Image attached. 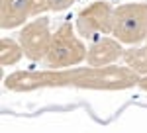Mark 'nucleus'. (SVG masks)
<instances>
[{
	"label": "nucleus",
	"mask_w": 147,
	"mask_h": 133,
	"mask_svg": "<svg viewBox=\"0 0 147 133\" xmlns=\"http://www.w3.org/2000/svg\"><path fill=\"white\" fill-rule=\"evenodd\" d=\"M139 75L129 66L108 65V66H75L73 69V86L82 90H129L139 84Z\"/></svg>",
	"instance_id": "obj_1"
},
{
	"label": "nucleus",
	"mask_w": 147,
	"mask_h": 133,
	"mask_svg": "<svg viewBox=\"0 0 147 133\" xmlns=\"http://www.w3.org/2000/svg\"><path fill=\"white\" fill-rule=\"evenodd\" d=\"M86 51L88 47L82 43L80 35L75 33V26L65 20L53 32V41L43 65L47 69H75L86 61Z\"/></svg>",
	"instance_id": "obj_2"
},
{
	"label": "nucleus",
	"mask_w": 147,
	"mask_h": 133,
	"mask_svg": "<svg viewBox=\"0 0 147 133\" xmlns=\"http://www.w3.org/2000/svg\"><path fill=\"white\" fill-rule=\"evenodd\" d=\"M112 35L125 45H139L147 39V2H131L114 8Z\"/></svg>",
	"instance_id": "obj_3"
},
{
	"label": "nucleus",
	"mask_w": 147,
	"mask_h": 133,
	"mask_svg": "<svg viewBox=\"0 0 147 133\" xmlns=\"http://www.w3.org/2000/svg\"><path fill=\"white\" fill-rule=\"evenodd\" d=\"M73 86V69H41L16 71L4 78V88L12 92H35L43 88Z\"/></svg>",
	"instance_id": "obj_4"
},
{
	"label": "nucleus",
	"mask_w": 147,
	"mask_h": 133,
	"mask_svg": "<svg viewBox=\"0 0 147 133\" xmlns=\"http://www.w3.org/2000/svg\"><path fill=\"white\" fill-rule=\"evenodd\" d=\"M112 26L114 8L104 0H96L88 6H84L77 14V20H75V30L84 39H96L108 33L112 35Z\"/></svg>",
	"instance_id": "obj_5"
},
{
	"label": "nucleus",
	"mask_w": 147,
	"mask_h": 133,
	"mask_svg": "<svg viewBox=\"0 0 147 133\" xmlns=\"http://www.w3.org/2000/svg\"><path fill=\"white\" fill-rule=\"evenodd\" d=\"M18 41L24 49V55L30 61H45L49 47L53 41V32H51V24L49 18L45 16H37L32 22L24 26L18 33Z\"/></svg>",
	"instance_id": "obj_6"
},
{
	"label": "nucleus",
	"mask_w": 147,
	"mask_h": 133,
	"mask_svg": "<svg viewBox=\"0 0 147 133\" xmlns=\"http://www.w3.org/2000/svg\"><path fill=\"white\" fill-rule=\"evenodd\" d=\"M45 12V0H0V28L14 30Z\"/></svg>",
	"instance_id": "obj_7"
},
{
	"label": "nucleus",
	"mask_w": 147,
	"mask_h": 133,
	"mask_svg": "<svg viewBox=\"0 0 147 133\" xmlns=\"http://www.w3.org/2000/svg\"><path fill=\"white\" fill-rule=\"evenodd\" d=\"M124 47L116 37H96L92 39L86 51V63L90 66H108L116 65L118 59L124 57Z\"/></svg>",
	"instance_id": "obj_8"
},
{
	"label": "nucleus",
	"mask_w": 147,
	"mask_h": 133,
	"mask_svg": "<svg viewBox=\"0 0 147 133\" xmlns=\"http://www.w3.org/2000/svg\"><path fill=\"white\" fill-rule=\"evenodd\" d=\"M122 61L141 78L147 77V45H134V47L125 49Z\"/></svg>",
	"instance_id": "obj_9"
},
{
	"label": "nucleus",
	"mask_w": 147,
	"mask_h": 133,
	"mask_svg": "<svg viewBox=\"0 0 147 133\" xmlns=\"http://www.w3.org/2000/svg\"><path fill=\"white\" fill-rule=\"evenodd\" d=\"M24 49L18 39H12V37H2L0 39V65L2 66H12L16 63L22 61Z\"/></svg>",
	"instance_id": "obj_10"
},
{
	"label": "nucleus",
	"mask_w": 147,
	"mask_h": 133,
	"mask_svg": "<svg viewBox=\"0 0 147 133\" xmlns=\"http://www.w3.org/2000/svg\"><path fill=\"white\" fill-rule=\"evenodd\" d=\"M73 4L75 0H45V12H63Z\"/></svg>",
	"instance_id": "obj_11"
},
{
	"label": "nucleus",
	"mask_w": 147,
	"mask_h": 133,
	"mask_svg": "<svg viewBox=\"0 0 147 133\" xmlns=\"http://www.w3.org/2000/svg\"><path fill=\"white\" fill-rule=\"evenodd\" d=\"M141 90H145L147 92V77H143V78H139V84H137Z\"/></svg>",
	"instance_id": "obj_12"
},
{
	"label": "nucleus",
	"mask_w": 147,
	"mask_h": 133,
	"mask_svg": "<svg viewBox=\"0 0 147 133\" xmlns=\"http://www.w3.org/2000/svg\"><path fill=\"white\" fill-rule=\"evenodd\" d=\"M145 45H147V39H145Z\"/></svg>",
	"instance_id": "obj_13"
}]
</instances>
